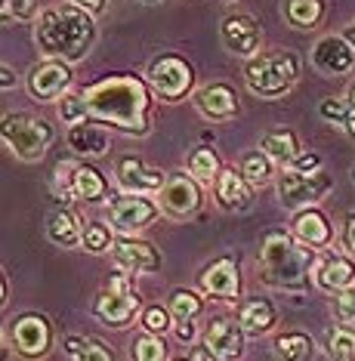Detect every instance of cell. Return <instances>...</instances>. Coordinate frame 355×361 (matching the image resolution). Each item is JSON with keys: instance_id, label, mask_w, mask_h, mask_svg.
<instances>
[{"instance_id": "obj_31", "label": "cell", "mask_w": 355, "mask_h": 361, "mask_svg": "<svg viewBox=\"0 0 355 361\" xmlns=\"http://www.w3.org/2000/svg\"><path fill=\"white\" fill-rule=\"evenodd\" d=\"M287 16H291V22L300 28L315 25L321 16V0H291V4H287Z\"/></svg>"}, {"instance_id": "obj_33", "label": "cell", "mask_w": 355, "mask_h": 361, "mask_svg": "<svg viewBox=\"0 0 355 361\" xmlns=\"http://www.w3.org/2000/svg\"><path fill=\"white\" fill-rule=\"evenodd\" d=\"M198 312H201V300H198L192 290H176L170 297V315H176L179 322H183V318H195Z\"/></svg>"}, {"instance_id": "obj_43", "label": "cell", "mask_w": 355, "mask_h": 361, "mask_svg": "<svg viewBox=\"0 0 355 361\" xmlns=\"http://www.w3.org/2000/svg\"><path fill=\"white\" fill-rule=\"evenodd\" d=\"M318 154H300V158H296V164H294V167H300V170H309V173H312V170H318Z\"/></svg>"}, {"instance_id": "obj_3", "label": "cell", "mask_w": 355, "mask_h": 361, "mask_svg": "<svg viewBox=\"0 0 355 361\" xmlns=\"http://www.w3.org/2000/svg\"><path fill=\"white\" fill-rule=\"evenodd\" d=\"M260 262H263V278L275 287H296L306 284V272L312 266V253L306 247L287 238L282 232H272L266 241H263V253H260Z\"/></svg>"}, {"instance_id": "obj_28", "label": "cell", "mask_w": 355, "mask_h": 361, "mask_svg": "<svg viewBox=\"0 0 355 361\" xmlns=\"http://www.w3.org/2000/svg\"><path fill=\"white\" fill-rule=\"evenodd\" d=\"M65 355L71 361H112V352L102 349L99 340H87V336H65Z\"/></svg>"}, {"instance_id": "obj_7", "label": "cell", "mask_w": 355, "mask_h": 361, "mask_svg": "<svg viewBox=\"0 0 355 361\" xmlns=\"http://www.w3.org/2000/svg\"><path fill=\"white\" fill-rule=\"evenodd\" d=\"M136 309H139V297L130 290L124 278H112V287L105 293H99V300L93 306L96 315L112 327H124L130 318H133Z\"/></svg>"}, {"instance_id": "obj_51", "label": "cell", "mask_w": 355, "mask_h": 361, "mask_svg": "<svg viewBox=\"0 0 355 361\" xmlns=\"http://www.w3.org/2000/svg\"><path fill=\"white\" fill-rule=\"evenodd\" d=\"M352 179H355V167H352Z\"/></svg>"}, {"instance_id": "obj_12", "label": "cell", "mask_w": 355, "mask_h": 361, "mask_svg": "<svg viewBox=\"0 0 355 361\" xmlns=\"http://www.w3.org/2000/svg\"><path fill=\"white\" fill-rule=\"evenodd\" d=\"M71 80V71L65 68L59 62H47V65H37V68H31L28 75V90L35 99H56V96L62 93L65 87H68Z\"/></svg>"}, {"instance_id": "obj_4", "label": "cell", "mask_w": 355, "mask_h": 361, "mask_svg": "<svg viewBox=\"0 0 355 361\" xmlns=\"http://www.w3.org/2000/svg\"><path fill=\"white\" fill-rule=\"evenodd\" d=\"M296 78H300V62L287 50H266L253 56L244 68V80L251 93L263 96V99H275V96L287 93L296 84Z\"/></svg>"}, {"instance_id": "obj_1", "label": "cell", "mask_w": 355, "mask_h": 361, "mask_svg": "<svg viewBox=\"0 0 355 361\" xmlns=\"http://www.w3.org/2000/svg\"><path fill=\"white\" fill-rule=\"evenodd\" d=\"M148 93L136 78H109L87 90V109L93 121L124 127L130 133H145Z\"/></svg>"}, {"instance_id": "obj_36", "label": "cell", "mask_w": 355, "mask_h": 361, "mask_svg": "<svg viewBox=\"0 0 355 361\" xmlns=\"http://www.w3.org/2000/svg\"><path fill=\"white\" fill-rule=\"evenodd\" d=\"M59 114L65 118V124H80V121L90 114L87 96H65V99L59 102Z\"/></svg>"}, {"instance_id": "obj_25", "label": "cell", "mask_w": 355, "mask_h": 361, "mask_svg": "<svg viewBox=\"0 0 355 361\" xmlns=\"http://www.w3.org/2000/svg\"><path fill=\"white\" fill-rule=\"evenodd\" d=\"M260 149L266 152L272 161H278V164H296V158H300L296 136L287 133V130H272V133H266V136H263Z\"/></svg>"}, {"instance_id": "obj_38", "label": "cell", "mask_w": 355, "mask_h": 361, "mask_svg": "<svg viewBox=\"0 0 355 361\" xmlns=\"http://www.w3.org/2000/svg\"><path fill=\"white\" fill-rule=\"evenodd\" d=\"M133 358L139 361H161L167 358V349H164V343H158L155 336H139L133 343Z\"/></svg>"}, {"instance_id": "obj_46", "label": "cell", "mask_w": 355, "mask_h": 361, "mask_svg": "<svg viewBox=\"0 0 355 361\" xmlns=\"http://www.w3.org/2000/svg\"><path fill=\"white\" fill-rule=\"evenodd\" d=\"M343 40H346V44H349V47H352V50H355V22H352V25H349V28H346V31H343Z\"/></svg>"}, {"instance_id": "obj_23", "label": "cell", "mask_w": 355, "mask_h": 361, "mask_svg": "<svg viewBox=\"0 0 355 361\" xmlns=\"http://www.w3.org/2000/svg\"><path fill=\"white\" fill-rule=\"evenodd\" d=\"M47 235H49V241L59 244V247H74V244L84 238L78 216H74L71 210L53 213V216H49V223H47Z\"/></svg>"}, {"instance_id": "obj_16", "label": "cell", "mask_w": 355, "mask_h": 361, "mask_svg": "<svg viewBox=\"0 0 355 361\" xmlns=\"http://www.w3.org/2000/svg\"><path fill=\"white\" fill-rule=\"evenodd\" d=\"M114 262L127 272H155L161 266V257L148 241H118L114 244Z\"/></svg>"}, {"instance_id": "obj_42", "label": "cell", "mask_w": 355, "mask_h": 361, "mask_svg": "<svg viewBox=\"0 0 355 361\" xmlns=\"http://www.w3.org/2000/svg\"><path fill=\"white\" fill-rule=\"evenodd\" d=\"M343 241H346V247H349L355 253V213H349L346 216V232H343Z\"/></svg>"}, {"instance_id": "obj_22", "label": "cell", "mask_w": 355, "mask_h": 361, "mask_svg": "<svg viewBox=\"0 0 355 361\" xmlns=\"http://www.w3.org/2000/svg\"><path fill=\"white\" fill-rule=\"evenodd\" d=\"M68 145L78 154H105V149H109V136L102 133L99 127H93V124H74L71 130H68Z\"/></svg>"}, {"instance_id": "obj_30", "label": "cell", "mask_w": 355, "mask_h": 361, "mask_svg": "<svg viewBox=\"0 0 355 361\" xmlns=\"http://www.w3.org/2000/svg\"><path fill=\"white\" fill-rule=\"evenodd\" d=\"M278 355L284 358H312L315 355V346L306 334H284L278 340Z\"/></svg>"}, {"instance_id": "obj_17", "label": "cell", "mask_w": 355, "mask_h": 361, "mask_svg": "<svg viewBox=\"0 0 355 361\" xmlns=\"http://www.w3.org/2000/svg\"><path fill=\"white\" fill-rule=\"evenodd\" d=\"M201 287L210 297L219 300H235L238 297V269L232 259H217L213 266L204 269L201 275Z\"/></svg>"}, {"instance_id": "obj_50", "label": "cell", "mask_w": 355, "mask_h": 361, "mask_svg": "<svg viewBox=\"0 0 355 361\" xmlns=\"http://www.w3.org/2000/svg\"><path fill=\"white\" fill-rule=\"evenodd\" d=\"M143 4H158V0H143Z\"/></svg>"}, {"instance_id": "obj_37", "label": "cell", "mask_w": 355, "mask_h": 361, "mask_svg": "<svg viewBox=\"0 0 355 361\" xmlns=\"http://www.w3.org/2000/svg\"><path fill=\"white\" fill-rule=\"evenodd\" d=\"M80 241H84V250H90V253H102V250L112 247L109 228H105V226H93V223L84 228V238H80Z\"/></svg>"}, {"instance_id": "obj_20", "label": "cell", "mask_w": 355, "mask_h": 361, "mask_svg": "<svg viewBox=\"0 0 355 361\" xmlns=\"http://www.w3.org/2000/svg\"><path fill=\"white\" fill-rule=\"evenodd\" d=\"M315 281L321 290H343V287H349L355 281V266L346 257H337V253H327L325 259L318 262V275H315Z\"/></svg>"}, {"instance_id": "obj_18", "label": "cell", "mask_w": 355, "mask_h": 361, "mask_svg": "<svg viewBox=\"0 0 355 361\" xmlns=\"http://www.w3.org/2000/svg\"><path fill=\"white\" fill-rule=\"evenodd\" d=\"M195 105H198V111H201L204 118H210V121L232 118V114L238 111V99H235V93H232V90H229L226 84H210V87H204L201 93L195 96Z\"/></svg>"}, {"instance_id": "obj_47", "label": "cell", "mask_w": 355, "mask_h": 361, "mask_svg": "<svg viewBox=\"0 0 355 361\" xmlns=\"http://www.w3.org/2000/svg\"><path fill=\"white\" fill-rule=\"evenodd\" d=\"M343 124H346V133H349V136L355 139V114H349V118H346Z\"/></svg>"}, {"instance_id": "obj_35", "label": "cell", "mask_w": 355, "mask_h": 361, "mask_svg": "<svg viewBox=\"0 0 355 361\" xmlns=\"http://www.w3.org/2000/svg\"><path fill=\"white\" fill-rule=\"evenodd\" d=\"M188 167H192V173L198 179H204V183H210L213 173H217V154L210 149H198L192 154V161H188Z\"/></svg>"}, {"instance_id": "obj_14", "label": "cell", "mask_w": 355, "mask_h": 361, "mask_svg": "<svg viewBox=\"0 0 355 361\" xmlns=\"http://www.w3.org/2000/svg\"><path fill=\"white\" fill-rule=\"evenodd\" d=\"M13 343L25 355H44L49 349V327L40 315H25L13 327Z\"/></svg>"}, {"instance_id": "obj_34", "label": "cell", "mask_w": 355, "mask_h": 361, "mask_svg": "<svg viewBox=\"0 0 355 361\" xmlns=\"http://www.w3.org/2000/svg\"><path fill=\"white\" fill-rule=\"evenodd\" d=\"M334 315L343 327H355V290L343 287L337 290V300H334Z\"/></svg>"}, {"instance_id": "obj_19", "label": "cell", "mask_w": 355, "mask_h": 361, "mask_svg": "<svg viewBox=\"0 0 355 361\" xmlns=\"http://www.w3.org/2000/svg\"><path fill=\"white\" fill-rule=\"evenodd\" d=\"M118 183L127 188V192H155V188H164V173L152 167H143L136 158H124L118 167Z\"/></svg>"}, {"instance_id": "obj_44", "label": "cell", "mask_w": 355, "mask_h": 361, "mask_svg": "<svg viewBox=\"0 0 355 361\" xmlns=\"http://www.w3.org/2000/svg\"><path fill=\"white\" fill-rule=\"evenodd\" d=\"M176 334H179V340H192L195 336V324H192V318H183L176 327Z\"/></svg>"}, {"instance_id": "obj_2", "label": "cell", "mask_w": 355, "mask_h": 361, "mask_svg": "<svg viewBox=\"0 0 355 361\" xmlns=\"http://www.w3.org/2000/svg\"><path fill=\"white\" fill-rule=\"evenodd\" d=\"M37 47L53 59H80L93 44V19L84 6H53L37 22Z\"/></svg>"}, {"instance_id": "obj_9", "label": "cell", "mask_w": 355, "mask_h": 361, "mask_svg": "<svg viewBox=\"0 0 355 361\" xmlns=\"http://www.w3.org/2000/svg\"><path fill=\"white\" fill-rule=\"evenodd\" d=\"M148 78H152L155 90H158L161 96H167V99H179V96L192 87V68H188L183 59H176V56L158 59L152 65V75Z\"/></svg>"}, {"instance_id": "obj_27", "label": "cell", "mask_w": 355, "mask_h": 361, "mask_svg": "<svg viewBox=\"0 0 355 361\" xmlns=\"http://www.w3.org/2000/svg\"><path fill=\"white\" fill-rule=\"evenodd\" d=\"M71 195H78V198H84V201H99L105 195V179L99 176V170H93V167H74Z\"/></svg>"}, {"instance_id": "obj_26", "label": "cell", "mask_w": 355, "mask_h": 361, "mask_svg": "<svg viewBox=\"0 0 355 361\" xmlns=\"http://www.w3.org/2000/svg\"><path fill=\"white\" fill-rule=\"evenodd\" d=\"M275 324V309L269 300H251L241 309V327L244 334H266Z\"/></svg>"}, {"instance_id": "obj_15", "label": "cell", "mask_w": 355, "mask_h": 361, "mask_svg": "<svg viewBox=\"0 0 355 361\" xmlns=\"http://www.w3.org/2000/svg\"><path fill=\"white\" fill-rule=\"evenodd\" d=\"M312 59H315L318 71H325V75H346L352 68L355 56H352V47L343 37H325L318 40Z\"/></svg>"}, {"instance_id": "obj_29", "label": "cell", "mask_w": 355, "mask_h": 361, "mask_svg": "<svg viewBox=\"0 0 355 361\" xmlns=\"http://www.w3.org/2000/svg\"><path fill=\"white\" fill-rule=\"evenodd\" d=\"M272 167H269V154L266 152H247L244 161H241V176L247 179L251 185H263L269 179Z\"/></svg>"}, {"instance_id": "obj_6", "label": "cell", "mask_w": 355, "mask_h": 361, "mask_svg": "<svg viewBox=\"0 0 355 361\" xmlns=\"http://www.w3.org/2000/svg\"><path fill=\"white\" fill-rule=\"evenodd\" d=\"M331 188V179L325 173H318V170H300V167H287L282 179H278V192H282V201L284 207H303V204H312L318 201L321 195Z\"/></svg>"}, {"instance_id": "obj_40", "label": "cell", "mask_w": 355, "mask_h": 361, "mask_svg": "<svg viewBox=\"0 0 355 361\" xmlns=\"http://www.w3.org/2000/svg\"><path fill=\"white\" fill-rule=\"evenodd\" d=\"M35 6H37V0H4V13L16 16V19H31Z\"/></svg>"}, {"instance_id": "obj_8", "label": "cell", "mask_w": 355, "mask_h": 361, "mask_svg": "<svg viewBox=\"0 0 355 361\" xmlns=\"http://www.w3.org/2000/svg\"><path fill=\"white\" fill-rule=\"evenodd\" d=\"M158 216V207H155L148 198H139L136 192H127V195H118L109 207V219L118 232L130 235V232H139L145 228L152 219Z\"/></svg>"}, {"instance_id": "obj_11", "label": "cell", "mask_w": 355, "mask_h": 361, "mask_svg": "<svg viewBox=\"0 0 355 361\" xmlns=\"http://www.w3.org/2000/svg\"><path fill=\"white\" fill-rule=\"evenodd\" d=\"M161 204L170 216H188L201 204V192H198V185L188 176L173 173L161 188Z\"/></svg>"}, {"instance_id": "obj_13", "label": "cell", "mask_w": 355, "mask_h": 361, "mask_svg": "<svg viewBox=\"0 0 355 361\" xmlns=\"http://www.w3.org/2000/svg\"><path fill=\"white\" fill-rule=\"evenodd\" d=\"M222 40L238 56H251L260 47V25L251 16H229L222 22Z\"/></svg>"}, {"instance_id": "obj_39", "label": "cell", "mask_w": 355, "mask_h": 361, "mask_svg": "<svg viewBox=\"0 0 355 361\" xmlns=\"http://www.w3.org/2000/svg\"><path fill=\"white\" fill-rule=\"evenodd\" d=\"M143 324L148 327L152 334H161V331H167V324H170V315L164 312L161 306H152V309H145V315H143Z\"/></svg>"}, {"instance_id": "obj_49", "label": "cell", "mask_w": 355, "mask_h": 361, "mask_svg": "<svg viewBox=\"0 0 355 361\" xmlns=\"http://www.w3.org/2000/svg\"><path fill=\"white\" fill-rule=\"evenodd\" d=\"M349 105L355 109V84H352V90H349Z\"/></svg>"}, {"instance_id": "obj_32", "label": "cell", "mask_w": 355, "mask_h": 361, "mask_svg": "<svg viewBox=\"0 0 355 361\" xmlns=\"http://www.w3.org/2000/svg\"><path fill=\"white\" fill-rule=\"evenodd\" d=\"M327 349H331L334 358L352 361L355 358V327H340V331H331V336H327Z\"/></svg>"}, {"instance_id": "obj_24", "label": "cell", "mask_w": 355, "mask_h": 361, "mask_svg": "<svg viewBox=\"0 0 355 361\" xmlns=\"http://www.w3.org/2000/svg\"><path fill=\"white\" fill-rule=\"evenodd\" d=\"M294 232H296L300 241L312 244V247H321V244L331 241V226H327V219L321 216V213H315V210L300 213L296 223H294Z\"/></svg>"}, {"instance_id": "obj_48", "label": "cell", "mask_w": 355, "mask_h": 361, "mask_svg": "<svg viewBox=\"0 0 355 361\" xmlns=\"http://www.w3.org/2000/svg\"><path fill=\"white\" fill-rule=\"evenodd\" d=\"M4 87H13V71H10V65H4Z\"/></svg>"}, {"instance_id": "obj_41", "label": "cell", "mask_w": 355, "mask_h": 361, "mask_svg": "<svg viewBox=\"0 0 355 361\" xmlns=\"http://www.w3.org/2000/svg\"><path fill=\"white\" fill-rule=\"evenodd\" d=\"M321 114H325L327 121H346V118H349V111H346V105H343V102H337V99L321 102Z\"/></svg>"}, {"instance_id": "obj_21", "label": "cell", "mask_w": 355, "mask_h": 361, "mask_svg": "<svg viewBox=\"0 0 355 361\" xmlns=\"http://www.w3.org/2000/svg\"><path fill=\"white\" fill-rule=\"evenodd\" d=\"M217 198L226 210H247L251 207V192H247V179L235 170H222L217 176Z\"/></svg>"}, {"instance_id": "obj_5", "label": "cell", "mask_w": 355, "mask_h": 361, "mask_svg": "<svg viewBox=\"0 0 355 361\" xmlns=\"http://www.w3.org/2000/svg\"><path fill=\"white\" fill-rule=\"evenodd\" d=\"M49 139H53V127L31 114H6L4 118V142L16 158L22 161H37L44 158Z\"/></svg>"}, {"instance_id": "obj_10", "label": "cell", "mask_w": 355, "mask_h": 361, "mask_svg": "<svg viewBox=\"0 0 355 361\" xmlns=\"http://www.w3.org/2000/svg\"><path fill=\"white\" fill-rule=\"evenodd\" d=\"M204 346L213 352V358H238L244 349V327L241 322H229V318H217L204 331Z\"/></svg>"}, {"instance_id": "obj_45", "label": "cell", "mask_w": 355, "mask_h": 361, "mask_svg": "<svg viewBox=\"0 0 355 361\" xmlns=\"http://www.w3.org/2000/svg\"><path fill=\"white\" fill-rule=\"evenodd\" d=\"M74 4L84 6L87 13H96V10H102V6H105V0H74Z\"/></svg>"}]
</instances>
